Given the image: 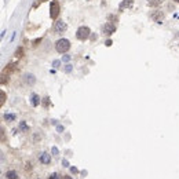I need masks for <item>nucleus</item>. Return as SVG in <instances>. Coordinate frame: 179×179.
Here are the masks:
<instances>
[{
	"label": "nucleus",
	"mask_w": 179,
	"mask_h": 179,
	"mask_svg": "<svg viewBox=\"0 0 179 179\" xmlns=\"http://www.w3.org/2000/svg\"><path fill=\"white\" fill-rule=\"evenodd\" d=\"M44 1H47V0H36V3H35V7H37L39 4H42V3H44Z\"/></svg>",
	"instance_id": "nucleus-21"
},
{
	"label": "nucleus",
	"mask_w": 179,
	"mask_h": 179,
	"mask_svg": "<svg viewBox=\"0 0 179 179\" xmlns=\"http://www.w3.org/2000/svg\"><path fill=\"white\" fill-rule=\"evenodd\" d=\"M164 0H148V4L150 7H158V6L163 4Z\"/></svg>",
	"instance_id": "nucleus-13"
},
{
	"label": "nucleus",
	"mask_w": 179,
	"mask_h": 179,
	"mask_svg": "<svg viewBox=\"0 0 179 179\" xmlns=\"http://www.w3.org/2000/svg\"><path fill=\"white\" fill-rule=\"evenodd\" d=\"M55 50H57L59 54L68 53L69 50H70V42H69L68 39H59V40H57V43H55Z\"/></svg>",
	"instance_id": "nucleus-1"
},
{
	"label": "nucleus",
	"mask_w": 179,
	"mask_h": 179,
	"mask_svg": "<svg viewBox=\"0 0 179 179\" xmlns=\"http://www.w3.org/2000/svg\"><path fill=\"white\" fill-rule=\"evenodd\" d=\"M114 32H116V25L113 22H106V25L103 26V33H105L106 36H110Z\"/></svg>",
	"instance_id": "nucleus-5"
},
{
	"label": "nucleus",
	"mask_w": 179,
	"mask_h": 179,
	"mask_svg": "<svg viewBox=\"0 0 179 179\" xmlns=\"http://www.w3.org/2000/svg\"><path fill=\"white\" fill-rule=\"evenodd\" d=\"M175 1H176V3H179V0H175Z\"/></svg>",
	"instance_id": "nucleus-26"
},
{
	"label": "nucleus",
	"mask_w": 179,
	"mask_h": 179,
	"mask_svg": "<svg viewBox=\"0 0 179 179\" xmlns=\"http://www.w3.org/2000/svg\"><path fill=\"white\" fill-rule=\"evenodd\" d=\"M105 46H106V47H110V46H112V40H106Z\"/></svg>",
	"instance_id": "nucleus-22"
},
{
	"label": "nucleus",
	"mask_w": 179,
	"mask_h": 179,
	"mask_svg": "<svg viewBox=\"0 0 179 179\" xmlns=\"http://www.w3.org/2000/svg\"><path fill=\"white\" fill-rule=\"evenodd\" d=\"M108 19H109V22H113V24L119 21V18H117L116 15H109V17H108Z\"/></svg>",
	"instance_id": "nucleus-20"
},
{
	"label": "nucleus",
	"mask_w": 179,
	"mask_h": 179,
	"mask_svg": "<svg viewBox=\"0 0 179 179\" xmlns=\"http://www.w3.org/2000/svg\"><path fill=\"white\" fill-rule=\"evenodd\" d=\"M134 4V0H123L120 3V11H123V10H126V8H130L131 6Z\"/></svg>",
	"instance_id": "nucleus-9"
},
{
	"label": "nucleus",
	"mask_w": 179,
	"mask_h": 179,
	"mask_svg": "<svg viewBox=\"0 0 179 179\" xmlns=\"http://www.w3.org/2000/svg\"><path fill=\"white\" fill-rule=\"evenodd\" d=\"M164 12L161 10H154L152 12V14H150V18H152L153 21L154 22H157V24H161V22L164 21Z\"/></svg>",
	"instance_id": "nucleus-4"
},
{
	"label": "nucleus",
	"mask_w": 179,
	"mask_h": 179,
	"mask_svg": "<svg viewBox=\"0 0 179 179\" xmlns=\"http://www.w3.org/2000/svg\"><path fill=\"white\" fill-rule=\"evenodd\" d=\"M15 65L14 63H8L7 65V68H4V70H3V73H7V74H10V73H12L14 70H15Z\"/></svg>",
	"instance_id": "nucleus-12"
},
{
	"label": "nucleus",
	"mask_w": 179,
	"mask_h": 179,
	"mask_svg": "<svg viewBox=\"0 0 179 179\" xmlns=\"http://www.w3.org/2000/svg\"><path fill=\"white\" fill-rule=\"evenodd\" d=\"M70 69H72L70 68V65H66V69H65V70H66V72H70Z\"/></svg>",
	"instance_id": "nucleus-24"
},
{
	"label": "nucleus",
	"mask_w": 179,
	"mask_h": 179,
	"mask_svg": "<svg viewBox=\"0 0 179 179\" xmlns=\"http://www.w3.org/2000/svg\"><path fill=\"white\" fill-rule=\"evenodd\" d=\"M0 98H1V99H0V105L3 106L4 105V102H6V92L4 91H0Z\"/></svg>",
	"instance_id": "nucleus-17"
},
{
	"label": "nucleus",
	"mask_w": 179,
	"mask_h": 179,
	"mask_svg": "<svg viewBox=\"0 0 179 179\" xmlns=\"http://www.w3.org/2000/svg\"><path fill=\"white\" fill-rule=\"evenodd\" d=\"M26 169H32V164H31V163H28V164H26Z\"/></svg>",
	"instance_id": "nucleus-23"
},
{
	"label": "nucleus",
	"mask_w": 179,
	"mask_h": 179,
	"mask_svg": "<svg viewBox=\"0 0 179 179\" xmlns=\"http://www.w3.org/2000/svg\"><path fill=\"white\" fill-rule=\"evenodd\" d=\"M4 176L6 179H18V172L15 169H8V171H6Z\"/></svg>",
	"instance_id": "nucleus-8"
},
{
	"label": "nucleus",
	"mask_w": 179,
	"mask_h": 179,
	"mask_svg": "<svg viewBox=\"0 0 179 179\" xmlns=\"http://www.w3.org/2000/svg\"><path fill=\"white\" fill-rule=\"evenodd\" d=\"M6 121H14L15 120V114H4Z\"/></svg>",
	"instance_id": "nucleus-18"
},
{
	"label": "nucleus",
	"mask_w": 179,
	"mask_h": 179,
	"mask_svg": "<svg viewBox=\"0 0 179 179\" xmlns=\"http://www.w3.org/2000/svg\"><path fill=\"white\" fill-rule=\"evenodd\" d=\"M48 179H63V178L59 174H57V172H53V174L48 175Z\"/></svg>",
	"instance_id": "nucleus-16"
},
{
	"label": "nucleus",
	"mask_w": 179,
	"mask_h": 179,
	"mask_svg": "<svg viewBox=\"0 0 179 179\" xmlns=\"http://www.w3.org/2000/svg\"><path fill=\"white\" fill-rule=\"evenodd\" d=\"M24 79H25V83H26V84L32 85V84H35V83H36V77H35L32 73L25 74V76H24Z\"/></svg>",
	"instance_id": "nucleus-10"
},
{
	"label": "nucleus",
	"mask_w": 179,
	"mask_h": 179,
	"mask_svg": "<svg viewBox=\"0 0 179 179\" xmlns=\"http://www.w3.org/2000/svg\"><path fill=\"white\" fill-rule=\"evenodd\" d=\"M90 36H91V31H90L88 26H80L79 29H77V32H76V37L79 39L80 42L87 40Z\"/></svg>",
	"instance_id": "nucleus-2"
},
{
	"label": "nucleus",
	"mask_w": 179,
	"mask_h": 179,
	"mask_svg": "<svg viewBox=\"0 0 179 179\" xmlns=\"http://www.w3.org/2000/svg\"><path fill=\"white\" fill-rule=\"evenodd\" d=\"M63 179H73V178H72V176H69V175H65V176H63Z\"/></svg>",
	"instance_id": "nucleus-25"
},
{
	"label": "nucleus",
	"mask_w": 179,
	"mask_h": 179,
	"mask_svg": "<svg viewBox=\"0 0 179 179\" xmlns=\"http://www.w3.org/2000/svg\"><path fill=\"white\" fill-rule=\"evenodd\" d=\"M15 57H17V58H21V57H24V48H22V47H18V48H17Z\"/></svg>",
	"instance_id": "nucleus-15"
},
{
	"label": "nucleus",
	"mask_w": 179,
	"mask_h": 179,
	"mask_svg": "<svg viewBox=\"0 0 179 179\" xmlns=\"http://www.w3.org/2000/svg\"><path fill=\"white\" fill-rule=\"evenodd\" d=\"M59 12H61V8H59L58 0H53L51 4H50V17H51V19H57Z\"/></svg>",
	"instance_id": "nucleus-3"
},
{
	"label": "nucleus",
	"mask_w": 179,
	"mask_h": 179,
	"mask_svg": "<svg viewBox=\"0 0 179 179\" xmlns=\"http://www.w3.org/2000/svg\"><path fill=\"white\" fill-rule=\"evenodd\" d=\"M18 130H19L21 132H29V131H31V128L26 126V123H25V121H21V123H19Z\"/></svg>",
	"instance_id": "nucleus-11"
},
{
	"label": "nucleus",
	"mask_w": 179,
	"mask_h": 179,
	"mask_svg": "<svg viewBox=\"0 0 179 179\" xmlns=\"http://www.w3.org/2000/svg\"><path fill=\"white\" fill-rule=\"evenodd\" d=\"M32 105H33V106H39V105H40V98H39L36 94L32 95Z\"/></svg>",
	"instance_id": "nucleus-14"
},
{
	"label": "nucleus",
	"mask_w": 179,
	"mask_h": 179,
	"mask_svg": "<svg viewBox=\"0 0 179 179\" xmlns=\"http://www.w3.org/2000/svg\"><path fill=\"white\" fill-rule=\"evenodd\" d=\"M8 76H10V74H7V76H6V73H1V84L8 83Z\"/></svg>",
	"instance_id": "nucleus-19"
},
{
	"label": "nucleus",
	"mask_w": 179,
	"mask_h": 179,
	"mask_svg": "<svg viewBox=\"0 0 179 179\" xmlns=\"http://www.w3.org/2000/svg\"><path fill=\"white\" fill-rule=\"evenodd\" d=\"M39 160H40V163H42L43 165H48V164L51 163V154L43 152L39 154Z\"/></svg>",
	"instance_id": "nucleus-6"
},
{
	"label": "nucleus",
	"mask_w": 179,
	"mask_h": 179,
	"mask_svg": "<svg viewBox=\"0 0 179 179\" xmlns=\"http://www.w3.org/2000/svg\"><path fill=\"white\" fill-rule=\"evenodd\" d=\"M68 29V26H66V24L61 19V21H57L55 22V26H54V31L57 32V33H62V32H65Z\"/></svg>",
	"instance_id": "nucleus-7"
}]
</instances>
